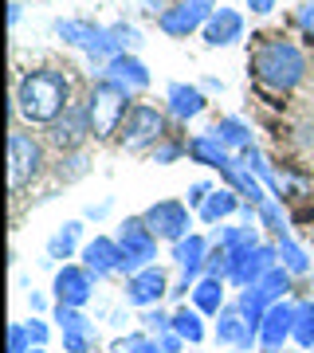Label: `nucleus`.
Wrapping results in <instances>:
<instances>
[{
  "instance_id": "obj_1",
  "label": "nucleus",
  "mask_w": 314,
  "mask_h": 353,
  "mask_svg": "<svg viewBox=\"0 0 314 353\" xmlns=\"http://www.w3.org/2000/svg\"><path fill=\"white\" fill-rule=\"evenodd\" d=\"M71 106V79L63 71H51V67H39V71H28L16 87V114L32 122V126H51L59 122Z\"/></svg>"
},
{
  "instance_id": "obj_2",
  "label": "nucleus",
  "mask_w": 314,
  "mask_h": 353,
  "mask_svg": "<svg viewBox=\"0 0 314 353\" xmlns=\"http://www.w3.org/2000/svg\"><path fill=\"white\" fill-rule=\"evenodd\" d=\"M248 67H251V79H255L259 87L279 90V94H283V90H295L302 83V75H306L302 51L283 36H271V39H264V43H255Z\"/></svg>"
},
{
  "instance_id": "obj_3",
  "label": "nucleus",
  "mask_w": 314,
  "mask_h": 353,
  "mask_svg": "<svg viewBox=\"0 0 314 353\" xmlns=\"http://www.w3.org/2000/svg\"><path fill=\"white\" fill-rule=\"evenodd\" d=\"M87 114H90V130H95V138H114L118 130H122L126 114H130V90L122 83H114V79L102 75L87 94Z\"/></svg>"
},
{
  "instance_id": "obj_4",
  "label": "nucleus",
  "mask_w": 314,
  "mask_h": 353,
  "mask_svg": "<svg viewBox=\"0 0 314 353\" xmlns=\"http://www.w3.org/2000/svg\"><path fill=\"white\" fill-rule=\"evenodd\" d=\"M165 141V114L150 102H134L130 114H126L122 130H118V145L130 153H141V150H157Z\"/></svg>"
},
{
  "instance_id": "obj_5",
  "label": "nucleus",
  "mask_w": 314,
  "mask_h": 353,
  "mask_svg": "<svg viewBox=\"0 0 314 353\" xmlns=\"http://www.w3.org/2000/svg\"><path fill=\"white\" fill-rule=\"evenodd\" d=\"M114 240L122 248V275L126 279L134 275V271H141V267H153V259H157V236H153V228L141 216L122 220Z\"/></svg>"
},
{
  "instance_id": "obj_6",
  "label": "nucleus",
  "mask_w": 314,
  "mask_h": 353,
  "mask_svg": "<svg viewBox=\"0 0 314 353\" xmlns=\"http://www.w3.org/2000/svg\"><path fill=\"white\" fill-rule=\"evenodd\" d=\"M279 267V248L275 243H251L244 252L232 255V263H228V283L232 287H255L267 271H275Z\"/></svg>"
},
{
  "instance_id": "obj_7",
  "label": "nucleus",
  "mask_w": 314,
  "mask_h": 353,
  "mask_svg": "<svg viewBox=\"0 0 314 353\" xmlns=\"http://www.w3.org/2000/svg\"><path fill=\"white\" fill-rule=\"evenodd\" d=\"M213 12H216V0H177L157 16V28L173 39H188L193 32H204Z\"/></svg>"
},
{
  "instance_id": "obj_8",
  "label": "nucleus",
  "mask_w": 314,
  "mask_h": 353,
  "mask_svg": "<svg viewBox=\"0 0 314 353\" xmlns=\"http://www.w3.org/2000/svg\"><path fill=\"white\" fill-rule=\"evenodd\" d=\"M141 220L153 228L157 240L177 243V240H185V236H193V232H188V228H193V216H188L185 201H157L141 212Z\"/></svg>"
},
{
  "instance_id": "obj_9",
  "label": "nucleus",
  "mask_w": 314,
  "mask_h": 353,
  "mask_svg": "<svg viewBox=\"0 0 314 353\" xmlns=\"http://www.w3.org/2000/svg\"><path fill=\"white\" fill-rule=\"evenodd\" d=\"M39 173H43V145L32 134H12L8 138V181H12V189L36 181Z\"/></svg>"
},
{
  "instance_id": "obj_10",
  "label": "nucleus",
  "mask_w": 314,
  "mask_h": 353,
  "mask_svg": "<svg viewBox=\"0 0 314 353\" xmlns=\"http://www.w3.org/2000/svg\"><path fill=\"white\" fill-rule=\"evenodd\" d=\"M87 138H95L87 106H67V114H63L59 122H51V126H48V141L59 153H75Z\"/></svg>"
},
{
  "instance_id": "obj_11",
  "label": "nucleus",
  "mask_w": 314,
  "mask_h": 353,
  "mask_svg": "<svg viewBox=\"0 0 314 353\" xmlns=\"http://www.w3.org/2000/svg\"><path fill=\"white\" fill-rule=\"evenodd\" d=\"M169 290H173V287H169V275L153 263V267H141V271H134V275L126 279V303L150 310V306L161 303Z\"/></svg>"
},
{
  "instance_id": "obj_12",
  "label": "nucleus",
  "mask_w": 314,
  "mask_h": 353,
  "mask_svg": "<svg viewBox=\"0 0 314 353\" xmlns=\"http://www.w3.org/2000/svg\"><path fill=\"white\" fill-rule=\"evenodd\" d=\"M95 271H87V267H75V263H67L55 271V283H51V290H55V303L63 306H83L90 303V294H95Z\"/></svg>"
},
{
  "instance_id": "obj_13",
  "label": "nucleus",
  "mask_w": 314,
  "mask_h": 353,
  "mask_svg": "<svg viewBox=\"0 0 314 353\" xmlns=\"http://www.w3.org/2000/svg\"><path fill=\"white\" fill-rule=\"evenodd\" d=\"M291 338H295V306L275 303L259 326V345H264V353H279Z\"/></svg>"
},
{
  "instance_id": "obj_14",
  "label": "nucleus",
  "mask_w": 314,
  "mask_h": 353,
  "mask_svg": "<svg viewBox=\"0 0 314 353\" xmlns=\"http://www.w3.org/2000/svg\"><path fill=\"white\" fill-rule=\"evenodd\" d=\"M83 267L95 271L99 279L106 275H122V248L114 236H95V240L83 248Z\"/></svg>"
},
{
  "instance_id": "obj_15",
  "label": "nucleus",
  "mask_w": 314,
  "mask_h": 353,
  "mask_svg": "<svg viewBox=\"0 0 314 353\" xmlns=\"http://www.w3.org/2000/svg\"><path fill=\"white\" fill-rule=\"evenodd\" d=\"M220 322H216V341L220 345H232V350H239V353H248L255 341H259V334H251V326H248V318L239 314V306L232 303V306H224L220 310Z\"/></svg>"
},
{
  "instance_id": "obj_16",
  "label": "nucleus",
  "mask_w": 314,
  "mask_h": 353,
  "mask_svg": "<svg viewBox=\"0 0 314 353\" xmlns=\"http://www.w3.org/2000/svg\"><path fill=\"white\" fill-rule=\"evenodd\" d=\"M204 259H208V240L197 236V232L173 243V263L181 267V279H188L193 287H197L201 275H204Z\"/></svg>"
},
{
  "instance_id": "obj_17",
  "label": "nucleus",
  "mask_w": 314,
  "mask_h": 353,
  "mask_svg": "<svg viewBox=\"0 0 314 353\" xmlns=\"http://www.w3.org/2000/svg\"><path fill=\"white\" fill-rule=\"evenodd\" d=\"M201 36H204L208 48H232V43L244 36V16H239L236 8H224V4H220V8L208 16V24H204Z\"/></svg>"
},
{
  "instance_id": "obj_18",
  "label": "nucleus",
  "mask_w": 314,
  "mask_h": 353,
  "mask_svg": "<svg viewBox=\"0 0 314 353\" xmlns=\"http://www.w3.org/2000/svg\"><path fill=\"white\" fill-rule=\"evenodd\" d=\"M102 75L114 79V83H122L130 94H134V90H146V87H150V67L141 63L134 51H126V55H114L110 63L102 67Z\"/></svg>"
},
{
  "instance_id": "obj_19",
  "label": "nucleus",
  "mask_w": 314,
  "mask_h": 353,
  "mask_svg": "<svg viewBox=\"0 0 314 353\" xmlns=\"http://www.w3.org/2000/svg\"><path fill=\"white\" fill-rule=\"evenodd\" d=\"M165 102H169V114L173 118H181V122H188V118H197V114L204 110V90L193 87V83H173V87L165 90Z\"/></svg>"
},
{
  "instance_id": "obj_20",
  "label": "nucleus",
  "mask_w": 314,
  "mask_h": 353,
  "mask_svg": "<svg viewBox=\"0 0 314 353\" xmlns=\"http://www.w3.org/2000/svg\"><path fill=\"white\" fill-rule=\"evenodd\" d=\"M185 145H188V157H193L197 165H208V169H220V165L232 157V153H228V145L216 138L213 130H208V134H197V138L185 141Z\"/></svg>"
},
{
  "instance_id": "obj_21",
  "label": "nucleus",
  "mask_w": 314,
  "mask_h": 353,
  "mask_svg": "<svg viewBox=\"0 0 314 353\" xmlns=\"http://www.w3.org/2000/svg\"><path fill=\"white\" fill-rule=\"evenodd\" d=\"M102 32H106V28L95 24V20H59V24H55V36H59L63 43H71V48H83V51L95 48Z\"/></svg>"
},
{
  "instance_id": "obj_22",
  "label": "nucleus",
  "mask_w": 314,
  "mask_h": 353,
  "mask_svg": "<svg viewBox=\"0 0 314 353\" xmlns=\"http://www.w3.org/2000/svg\"><path fill=\"white\" fill-rule=\"evenodd\" d=\"M244 196H239L236 189H216L208 201H204V208H201V220L204 224H224L228 216H236L239 208H244Z\"/></svg>"
},
{
  "instance_id": "obj_23",
  "label": "nucleus",
  "mask_w": 314,
  "mask_h": 353,
  "mask_svg": "<svg viewBox=\"0 0 314 353\" xmlns=\"http://www.w3.org/2000/svg\"><path fill=\"white\" fill-rule=\"evenodd\" d=\"M193 306L201 310V314H220L224 310V279H213V275H204L197 287H193Z\"/></svg>"
},
{
  "instance_id": "obj_24",
  "label": "nucleus",
  "mask_w": 314,
  "mask_h": 353,
  "mask_svg": "<svg viewBox=\"0 0 314 353\" xmlns=\"http://www.w3.org/2000/svg\"><path fill=\"white\" fill-rule=\"evenodd\" d=\"M79 236H83V224H79V220H67V224L48 240V255L51 259H71L75 248H79Z\"/></svg>"
},
{
  "instance_id": "obj_25",
  "label": "nucleus",
  "mask_w": 314,
  "mask_h": 353,
  "mask_svg": "<svg viewBox=\"0 0 314 353\" xmlns=\"http://www.w3.org/2000/svg\"><path fill=\"white\" fill-rule=\"evenodd\" d=\"M220 248H224L228 255L244 252V248H251V243H259V236H255V228L251 224H220Z\"/></svg>"
},
{
  "instance_id": "obj_26",
  "label": "nucleus",
  "mask_w": 314,
  "mask_h": 353,
  "mask_svg": "<svg viewBox=\"0 0 314 353\" xmlns=\"http://www.w3.org/2000/svg\"><path fill=\"white\" fill-rule=\"evenodd\" d=\"M173 334H177V338H185L188 345H201V341H204L201 310H188V306H181V310L173 314Z\"/></svg>"
},
{
  "instance_id": "obj_27",
  "label": "nucleus",
  "mask_w": 314,
  "mask_h": 353,
  "mask_svg": "<svg viewBox=\"0 0 314 353\" xmlns=\"http://www.w3.org/2000/svg\"><path fill=\"white\" fill-rule=\"evenodd\" d=\"M55 322H59V334H90L95 338V322H90L79 306H63V303H55Z\"/></svg>"
},
{
  "instance_id": "obj_28",
  "label": "nucleus",
  "mask_w": 314,
  "mask_h": 353,
  "mask_svg": "<svg viewBox=\"0 0 314 353\" xmlns=\"http://www.w3.org/2000/svg\"><path fill=\"white\" fill-rule=\"evenodd\" d=\"M213 134H216L220 141H224L228 150H236V153H239V150H248V145H251V130L244 126L239 118H220V122L213 126Z\"/></svg>"
},
{
  "instance_id": "obj_29",
  "label": "nucleus",
  "mask_w": 314,
  "mask_h": 353,
  "mask_svg": "<svg viewBox=\"0 0 314 353\" xmlns=\"http://www.w3.org/2000/svg\"><path fill=\"white\" fill-rule=\"evenodd\" d=\"M275 248H279V263L287 267L291 275H306V271H311V255L302 252V248L291 240V236H279Z\"/></svg>"
},
{
  "instance_id": "obj_30",
  "label": "nucleus",
  "mask_w": 314,
  "mask_h": 353,
  "mask_svg": "<svg viewBox=\"0 0 314 353\" xmlns=\"http://www.w3.org/2000/svg\"><path fill=\"white\" fill-rule=\"evenodd\" d=\"M255 287H259V290L267 294V303H271V306H275V303H287V290H291V271H287L283 263H279L275 271H267V275L259 279Z\"/></svg>"
},
{
  "instance_id": "obj_31",
  "label": "nucleus",
  "mask_w": 314,
  "mask_h": 353,
  "mask_svg": "<svg viewBox=\"0 0 314 353\" xmlns=\"http://www.w3.org/2000/svg\"><path fill=\"white\" fill-rule=\"evenodd\" d=\"M114 353H165V350H161V338L157 334L138 330V334H126V338L114 341Z\"/></svg>"
},
{
  "instance_id": "obj_32",
  "label": "nucleus",
  "mask_w": 314,
  "mask_h": 353,
  "mask_svg": "<svg viewBox=\"0 0 314 353\" xmlns=\"http://www.w3.org/2000/svg\"><path fill=\"white\" fill-rule=\"evenodd\" d=\"M295 341L302 350H314V303L295 306Z\"/></svg>"
},
{
  "instance_id": "obj_33",
  "label": "nucleus",
  "mask_w": 314,
  "mask_h": 353,
  "mask_svg": "<svg viewBox=\"0 0 314 353\" xmlns=\"http://www.w3.org/2000/svg\"><path fill=\"white\" fill-rule=\"evenodd\" d=\"M259 224H264L275 240L279 236H287V216H283V204H279L275 196H271L267 204H259Z\"/></svg>"
},
{
  "instance_id": "obj_34",
  "label": "nucleus",
  "mask_w": 314,
  "mask_h": 353,
  "mask_svg": "<svg viewBox=\"0 0 314 353\" xmlns=\"http://www.w3.org/2000/svg\"><path fill=\"white\" fill-rule=\"evenodd\" d=\"M228 263H232V255L216 243V248H208V259H204V275H213V279H224L228 283Z\"/></svg>"
},
{
  "instance_id": "obj_35",
  "label": "nucleus",
  "mask_w": 314,
  "mask_h": 353,
  "mask_svg": "<svg viewBox=\"0 0 314 353\" xmlns=\"http://www.w3.org/2000/svg\"><path fill=\"white\" fill-rule=\"evenodd\" d=\"M141 330H146V334H169V330H173V314H165L161 306H157V310H146V314H141Z\"/></svg>"
},
{
  "instance_id": "obj_36",
  "label": "nucleus",
  "mask_w": 314,
  "mask_h": 353,
  "mask_svg": "<svg viewBox=\"0 0 314 353\" xmlns=\"http://www.w3.org/2000/svg\"><path fill=\"white\" fill-rule=\"evenodd\" d=\"M28 350H32L28 322H12V326H8V353H28Z\"/></svg>"
},
{
  "instance_id": "obj_37",
  "label": "nucleus",
  "mask_w": 314,
  "mask_h": 353,
  "mask_svg": "<svg viewBox=\"0 0 314 353\" xmlns=\"http://www.w3.org/2000/svg\"><path fill=\"white\" fill-rule=\"evenodd\" d=\"M188 153V145H181V141H161L157 150H153V161L157 165H173L177 157H185Z\"/></svg>"
},
{
  "instance_id": "obj_38",
  "label": "nucleus",
  "mask_w": 314,
  "mask_h": 353,
  "mask_svg": "<svg viewBox=\"0 0 314 353\" xmlns=\"http://www.w3.org/2000/svg\"><path fill=\"white\" fill-rule=\"evenodd\" d=\"M95 338L90 334H63V353H90Z\"/></svg>"
},
{
  "instance_id": "obj_39",
  "label": "nucleus",
  "mask_w": 314,
  "mask_h": 353,
  "mask_svg": "<svg viewBox=\"0 0 314 353\" xmlns=\"http://www.w3.org/2000/svg\"><path fill=\"white\" fill-rule=\"evenodd\" d=\"M213 192H216V189L208 185V181H197V185L188 189V208H197V212H201V208H204V201H208Z\"/></svg>"
},
{
  "instance_id": "obj_40",
  "label": "nucleus",
  "mask_w": 314,
  "mask_h": 353,
  "mask_svg": "<svg viewBox=\"0 0 314 353\" xmlns=\"http://www.w3.org/2000/svg\"><path fill=\"white\" fill-rule=\"evenodd\" d=\"M299 32H302V36H306V39L314 43V0L299 8Z\"/></svg>"
},
{
  "instance_id": "obj_41",
  "label": "nucleus",
  "mask_w": 314,
  "mask_h": 353,
  "mask_svg": "<svg viewBox=\"0 0 314 353\" xmlns=\"http://www.w3.org/2000/svg\"><path fill=\"white\" fill-rule=\"evenodd\" d=\"M28 334H32V345H48V338H51L48 322H39V318H32V322H28Z\"/></svg>"
},
{
  "instance_id": "obj_42",
  "label": "nucleus",
  "mask_w": 314,
  "mask_h": 353,
  "mask_svg": "<svg viewBox=\"0 0 314 353\" xmlns=\"http://www.w3.org/2000/svg\"><path fill=\"white\" fill-rule=\"evenodd\" d=\"M157 338H161V350L165 353H181V345H185V338H177L173 330H169V334H157Z\"/></svg>"
},
{
  "instance_id": "obj_43",
  "label": "nucleus",
  "mask_w": 314,
  "mask_h": 353,
  "mask_svg": "<svg viewBox=\"0 0 314 353\" xmlns=\"http://www.w3.org/2000/svg\"><path fill=\"white\" fill-rule=\"evenodd\" d=\"M248 8H251L255 16H267L271 8H275V0H248Z\"/></svg>"
},
{
  "instance_id": "obj_44",
  "label": "nucleus",
  "mask_w": 314,
  "mask_h": 353,
  "mask_svg": "<svg viewBox=\"0 0 314 353\" xmlns=\"http://www.w3.org/2000/svg\"><path fill=\"white\" fill-rule=\"evenodd\" d=\"M141 4H146V8H150L153 16H161L165 8H169V4H165V0H141Z\"/></svg>"
},
{
  "instance_id": "obj_45",
  "label": "nucleus",
  "mask_w": 314,
  "mask_h": 353,
  "mask_svg": "<svg viewBox=\"0 0 314 353\" xmlns=\"http://www.w3.org/2000/svg\"><path fill=\"white\" fill-rule=\"evenodd\" d=\"M16 20H20V4L12 0V4H8V24H16Z\"/></svg>"
},
{
  "instance_id": "obj_46",
  "label": "nucleus",
  "mask_w": 314,
  "mask_h": 353,
  "mask_svg": "<svg viewBox=\"0 0 314 353\" xmlns=\"http://www.w3.org/2000/svg\"><path fill=\"white\" fill-rule=\"evenodd\" d=\"M28 353H43V345H32V350H28Z\"/></svg>"
}]
</instances>
